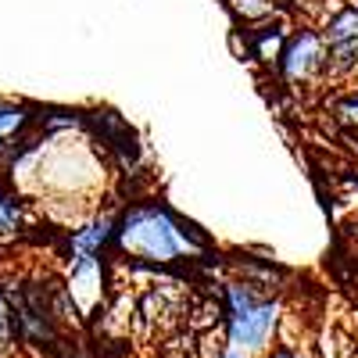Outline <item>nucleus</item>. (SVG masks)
I'll return each instance as SVG.
<instances>
[{
    "instance_id": "obj_10",
    "label": "nucleus",
    "mask_w": 358,
    "mask_h": 358,
    "mask_svg": "<svg viewBox=\"0 0 358 358\" xmlns=\"http://www.w3.org/2000/svg\"><path fill=\"white\" fill-rule=\"evenodd\" d=\"M229 8L244 22H265V18H276L287 8V0H229Z\"/></svg>"
},
{
    "instance_id": "obj_4",
    "label": "nucleus",
    "mask_w": 358,
    "mask_h": 358,
    "mask_svg": "<svg viewBox=\"0 0 358 358\" xmlns=\"http://www.w3.org/2000/svg\"><path fill=\"white\" fill-rule=\"evenodd\" d=\"M276 69L290 86H308L315 79L326 76V40L315 29H294L287 33L280 57H276Z\"/></svg>"
},
{
    "instance_id": "obj_1",
    "label": "nucleus",
    "mask_w": 358,
    "mask_h": 358,
    "mask_svg": "<svg viewBox=\"0 0 358 358\" xmlns=\"http://www.w3.org/2000/svg\"><path fill=\"white\" fill-rule=\"evenodd\" d=\"M115 244L133 262H147V265L187 262L204 255L208 248L204 236L162 201H143L126 208L122 219H115Z\"/></svg>"
},
{
    "instance_id": "obj_11",
    "label": "nucleus",
    "mask_w": 358,
    "mask_h": 358,
    "mask_svg": "<svg viewBox=\"0 0 358 358\" xmlns=\"http://www.w3.org/2000/svg\"><path fill=\"white\" fill-rule=\"evenodd\" d=\"M15 348H18V326H15V312L4 294V283H0V358L11 355Z\"/></svg>"
},
{
    "instance_id": "obj_3",
    "label": "nucleus",
    "mask_w": 358,
    "mask_h": 358,
    "mask_svg": "<svg viewBox=\"0 0 358 358\" xmlns=\"http://www.w3.org/2000/svg\"><path fill=\"white\" fill-rule=\"evenodd\" d=\"M280 330V305L273 297H258L251 283H226V334L236 351H268Z\"/></svg>"
},
{
    "instance_id": "obj_13",
    "label": "nucleus",
    "mask_w": 358,
    "mask_h": 358,
    "mask_svg": "<svg viewBox=\"0 0 358 358\" xmlns=\"http://www.w3.org/2000/svg\"><path fill=\"white\" fill-rule=\"evenodd\" d=\"M215 358H248V351H222V355H215Z\"/></svg>"
},
{
    "instance_id": "obj_2",
    "label": "nucleus",
    "mask_w": 358,
    "mask_h": 358,
    "mask_svg": "<svg viewBox=\"0 0 358 358\" xmlns=\"http://www.w3.org/2000/svg\"><path fill=\"white\" fill-rule=\"evenodd\" d=\"M11 172H36L43 179V187L50 194H62L69 204H72V197L79 201L104 183V162L90 151L83 140L72 143V140H62V136H50L47 147L15 151Z\"/></svg>"
},
{
    "instance_id": "obj_9",
    "label": "nucleus",
    "mask_w": 358,
    "mask_h": 358,
    "mask_svg": "<svg viewBox=\"0 0 358 358\" xmlns=\"http://www.w3.org/2000/svg\"><path fill=\"white\" fill-rule=\"evenodd\" d=\"M29 226V212H25V201L18 197L15 187L0 183V244L4 241H18Z\"/></svg>"
},
{
    "instance_id": "obj_8",
    "label": "nucleus",
    "mask_w": 358,
    "mask_h": 358,
    "mask_svg": "<svg viewBox=\"0 0 358 358\" xmlns=\"http://www.w3.org/2000/svg\"><path fill=\"white\" fill-rule=\"evenodd\" d=\"M111 241H115V219L111 215H97V219H90L86 226L72 229L69 251L72 255H101Z\"/></svg>"
},
{
    "instance_id": "obj_12",
    "label": "nucleus",
    "mask_w": 358,
    "mask_h": 358,
    "mask_svg": "<svg viewBox=\"0 0 358 358\" xmlns=\"http://www.w3.org/2000/svg\"><path fill=\"white\" fill-rule=\"evenodd\" d=\"M265 358H301L294 348H273V351H262Z\"/></svg>"
},
{
    "instance_id": "obj_7",
    "label": "nucleus",
    "mask_w": 358,
    "mask_h": 358,
    "mask_svg": "<svg viewBox=\"0 0 358 358\" xmlns=\"http://www.w3.org/2000/svg\"><path fill=\"white\" fill-rule=\"evenodd\" d=\"M40 111L33 104H22V101H4L0 97V151H11L15 155V140H22L29 129L36 126Z\"/></svg>"
},
{
    "instance_id": "obj_5",
    "label": "nucleus",
    "mask_w": 358,
    "mask_h": 358,
    "mask_svg": "<svg viewBox=\"0 0 358 358\" xmlns=\"http://www.w3.org/2000/svg\"><path fill=\"white\" fill-rule=\"evenodd\" d=\"M322 40H326V76L330 79L358 76V4H344L326 18Z\"/></svg>"
},
{
    "instance_id": "obj_6",
    "label": "nucleus",
    "mask_w": 358,
    "mask_h": 358,
    "mask_svg": "<svg viewBox=\"0 0 358 358\" xmlns=\"http://www.w3.org/2000/svg\"><path fill=\"white\" fill-rule=\"evenodd\" d=\"M104 262L101 255H72L69 262V280H65V294L72 301V312L79 319H90L101 305H104Z\"/></svg>"
}]
</instances>
